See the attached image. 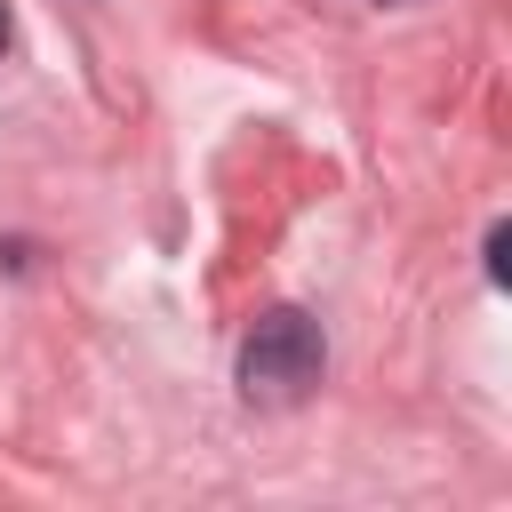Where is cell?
<instances>
[{
    "label": "cell",
    "mask_w": 512,
    "mask_h": 512,
    "mask_svg": "<svg viewBox=\"0 0 512 512\" xmlns=\"http://www.w3.org/2000/svg\"><path fill=\"white\" fill-rule=\"evenodd\" d=\"M328 368V344H320V320L296 312V304H272L248 344H240V400L256 408H296Z\"/></svg>",
    "instance_id": "cell-1"
},
{
    "label": "cell",
    "mask_w": 512,
    "mask_h": 512,
    "mask_svg": "<svg viewBox=\"0 0 512 512\" xmlns=\"http://www.w3.org/2000/svg\"><path fill=\"white\" fill-rule=\"evenodd\" d=\"M0 48H8V0H0Z\"/></svg>",
    "instance_id": "cell-3"
},
{
    "label": "cell",
    "mask_w": 512,
    "mask_h": 512,
    "mask_svg": "<svg viewBox=\"0 0 512 512\" xmlns=\"http://www.w3.org/2000/svg\"><path fill=\"white\" fill-rule=\"evenodd\" d=\"M504 248H512V232H504V224H488V280H504Z\"/></svg>",
    "instance_id": "cell-2"
}]
</instances>
